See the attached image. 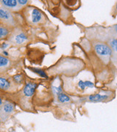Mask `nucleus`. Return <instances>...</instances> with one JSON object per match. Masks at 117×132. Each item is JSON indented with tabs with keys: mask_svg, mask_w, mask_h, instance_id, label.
<instances>
[{
	"mask_svg": "<svg viewBox=\"0 0 117 132\" xmlns=\"http://www.w3.org/2000/svg\"><path fill=\"white\" fill-rule=\"evenodd\" d=\"M25 20L30 24L37 25L43 23L45 20L44 14L36 7H28L24 12Z\"/></svg>",
	"mask_w": 117,
	"mask_h": 132,
	"instance_id": "nucleus-1",
	"label": "nucleus"
},
{
	"mask_svg": "<svg viewBox=\"0 0 117 132\" xmlns=\"http://www.w3.org/2000/svg\"><path fill=\"white\" fill-rule=\"evenodd\" d=\"M9 41L15 45H22L28 41L27 34L20 29H16L12 33Z\"/></svg>",
	"mask_w": 117,
	"mask_h": 132,
	"instance_id": "nucleus-2",
	"label": "nucleus"
},
{
	"mask_svg": "<svg viewBox=\"0 0 117 132\" xmlns=\"http://www.w3.org/2000/svg\"><path fill=\"white\" fill-rule=\"evenodd\" d=\"M94 51L101 57H110L112 56V50L110 46L104 43H96L94 45Z\"/></svg>",
	"mask_w": 117,
	"mask_h": 132,
	"instance_id": "nucleus-3",
	"label": "nucleus"
},
{
	"mask_svg": "<svg viewBox=\"0 0 117 132\" xmlns=\"http://www.w3.org/2000/svg\"><path fill=\"white\" fill-rule=\"evenodd\" d=\"M0 22L8 27L14 26L16 23L12 12L4 7L0 8Z\"/></svg>",
	"mask_w": 117,
	"mask_h": 132,
	"instance_id": "nucleus-4",
	"label": "nucleus"
},
{
	"mask_svg": "<svg viewBox=\"0 0 117 132\" xmlns=\"http://www.w3.org/2000/svg\"><path fill=\"white\" fill-rule=\"evenodd\" d=\"M15 106L10 101H5L3 103V104L2 105V108L0 109V116L2 118H7L8 116L10 115L11 113H12L14 111Z\"/></svg>",
	"mask_w": 117,
	"mask_h": 132,
	"instance_id": "nucleus-5",
	"label": "nucleus"
},
{
	"mask_svg": "<svg viewBox=\"0 0 117 132\" xmlns=\"http://www.w3.org/2000/svg\"><path fill=\"white\" fill-rule=\"evenodd\" d=\"M0 3L2 7L11 12H18L22 9L17 3V0H0Z\"/></svg>",
	"mask_w": 117,
	"mask_h": 132,
	"instance_id": "nucleus-6",
	"label": "nucleus"
},
{
	"mask_svg": "<svg viewBox=\"0 0 117 132\" xmlns=\"http://www.w3.org/2000/svg\"><path fill=\"white\" fill-rule=\"evenodd\" d=\"M37 88V83L35 82H27L24 85L22 90V93L25 97H32Z\"/></svg>",
	"mask_w": 117,
	"mask_h": 132,
	"instance_id": "nucleus-7",
	"label": "nucleus"
},
{
	"mask_svg": "<svg viewBox=\"0 0 117 132\" xmlns=\"http://www.w3.org/2000/svg\"><path fill=\"white\" fill-rule=\"evenodd\" d=\"M11 65V60L8 57L0 55V71H4L7 70Z\"/></svg>",
	"mask_w": 117,
	"mask_h": 132,
	"instance_id": "nucleus-8",
	"label": "nucleus"
},
{
	"mask_svg": "<svg viewBox=\"0 0 117 132\" xmlns=\"http://www.w3.org/2000/svg\"><path fill=\"white\" fill-rule=\"evenodd\" d=\"M108 98H109V96L108 95L97 93V94H94V95H90L88 97V99L91 102H101V101H106L107 99H108Z\"/></svg>",
	"mask_w": 117,
	"mask_h": 132,
	"instance_id": "nucleus-9",
	"label": "nucleus"
},
{
	"mask_svg": "<svg viewBox=\"0 0 117 132\" xmlns=\"http://www.w3.org/2000/svg\"><path fill=\"white\" fill-rule=\"evenodd\" d=\"M12 82L7 78L0 76V89L2 90H8L11 88Z\"/></svg>",
	"mask_w": 117,
	"mask_h": 132,
	"instance_id": "nucleus-10",
	"label": "nucleus"
},
{
	"mask_svg": "<svg viewBox=\"0 0 117 132\" xmlns=\"http://www.w3.org/2000/svg\"><path fill=\"white\" fill-rule=\"evenodd\" d=\"M10 27L5 25L0 22V40L4 39L10 34Z\"/></svg>",
	"mask_w": 117,
	"mask_h": 132,
	"instance_id": "nucleus-11",
	"label": "nucleus"
},
{
	"mask_svg": "<svg viewBox=\"0 0 117 132\" xmlns=\"http://www.w3.org/2000/svg\"><path fill=\"white\" fill-rule=\"evenodd\" d=\"M64 3L71 10H77L80 5V0H63Z\"/></svg>",
	"mask_w": 117,
	"mask_h": 132,
	"instance_id": "nucleus-12",
	"label": "nucleus"
},
{
	"mask_svg": "<svg viewBox=\"0 0 117 132\" xmlns=\"http://www.w3.org/2000/svg\"><path fill=\"white\" fill-rule=\"evenodd\" d=\"M30 70L33 72L34 73L37 74L39 76H40L41 78H45V79H47L48 78V76H47V73H45V71L43 70L41 68H30Z\"/></svg>",
	"mask_w": 117,
	"mask_h": 132,
	"instance_id": "nucleus-13",
	"label": "nucleus"
},
{
	"mask_svg": "<svg viewBox=\"0 0 117 132\" xmlns=\"http://www.w3.org/2000/svg\"><path fill=\"white\" fill-rule=\"evenodd\" d=\"M57 101L61 103H68L70 101V98L69 96L66 95L63 92L60 93L59 94L57 95Z\"/></svg>",
	"mask_w": 117,
	"mask_h": 132,
	"instance_id": "nucleus-14",
	"label": "nucleus"
},
{
	"mask_svg": "<svg viewBox=\"0 0 117 132\" xmlns=\"http://www.w3.org/2000/svg\"><path fill=\"white\" fill-rule=\"evenodd\" d=\"M108 45L112 50V54L117 56V38H111L108 41Z\"/></svg>",
	"mask_w": 117,
	"mask_h": 132,
	"instance_id": "nucleus-15",
	"label": "nucleus"
},
{
	"mask_svg": "<svg viewBox=\"0 0 117 132\" xmlns=\"http://www.w3.org/2000/svg\"><path fill=\"white\" fill-rule=\"evenodd\" d=\"M12 80L14 83L16 84H18V85H20L22 84L24 81V77L22 74H17L15 76H13L12 78Z\"/></svg>",
	"mask_w": 117,
	"mask_h": 132,
	"instance_id": "nucleus-16",
	"label": "nucleus"
},
{
	"mask_svg": "<svg viewBox=\"0 0 117 132\" xmlns=\"http://www.w3.org/2000/svg\"><path fill=\"white\" fill-rule=\"evenodd\" d=\"M53 91L54 94L56 95V96H57V94H59L60 93L63 92L61 85H60V86H53Z\"/></svg>",
	"mask_w": 117,
	"mask_h": 132,
	"instance_id": "nucleus-17",
	"label": "nucleus"
},
{
	"mask_svg": "<svg viewBox=\"0 0 117 132\" xmlns=\"http://www.w3.org/2000/svg\"><path fill=\"white\" fill-rule=\"evenodd\" d=\"M17 3L20 5V7L21 8H22L24 7H26L27 4L30 2V0H17Z\"/></svg>",
	"mask_w": 117,
	"mask_h": 132,
	"instance_id": "nucleus-18",
	"label": "nucleus"
},
{
	"mask_svg": "<svg viewBox=\"0 0 117 132\" xmlns=\"http://www.w3.org/2000/svg\"><path fill=\"white\" fill-rule=\"evenodd\" d=\"M78 87L80 88V89L82 90H84L86 89V86H85V83H84L83 80H80L79 81H78Z\"/></svg>",
	"mask_w": 117,
	"mask_h": 132,
	"instance_id": "nucleus-19",
	"label": "nucleus"
},
{
	"mask_svg": "<svg viewBox=\"0 0 117 132\" xmlns=\"http://www.w3.org/2000/svg\"><path fill=\"white\" fill-rule=\"evenodd\" d=\"M84 83H85V86L86 88H94V82H91L90 80H85Z\"/></svg>",
	"mask_w": 117,
	"mask_h": 132,
	"instance_id": "nucleus-20",
	"label": "nucleus"
},
{
	"mask_svg": "<svg viewBox=\"0 0 117 132\" xmlns=\"http://www.w3.org/2000/svg\"><path fill=\"white\" fill-rule=\"evenodd\" d=\"M110 30L111 32L113 33L114 35L117 36V24H114V25L111 27L110 28Z\"/></svg>",
	"mask_w": 117,
	"mask_h": 132,
	"instance_id": "nucleus-21",
	"label": "nucleus"
},
{
	"mask_svg": "<svg viewBox=\"0 0 117 132\" xmlns=\"http://www.w3.org/2000/svg\"><path fill=\"white\" fill-rule=\"evenodd\" d=\"M111 14H112V16H116L117 15V1L115 3V4H114V7H113Z\"/></svg>",
	"mask_w": 117,
	"mask_h": 132,
	"instance_id": "nucleus-22",
	"label": "nucleus"
},
{
	"mask_svg": "<svg viewBox=\"0 0 117 132\" xmlns=\"http://www.w3.org/2000/svg\"><path fill=\"white\" fill-rule=\"evenodd\" d=\"M10 46V45H9V43H3L1 44V45H0V47H1V49L4 50H5V49H7L8 47Z\"/></svg>",
	"mask_w": 117,
	"mask_h": 132,
	"instance_id": "nucleus-23",
	"label": "nucleus"
},
{
	"mask_svg": "<svg viewBox=\"0 0 117 132\" xmlns=\"http://www.w3.org/2000/svg\"><path fill=\"white\" fill-rule=\"evenodd\" d=\"M2 55H3L4 56L8 57L9 56V53H8L7 51H6V50H3V51H2Z\"/></svg>",
	"mask_w": 117,
	"mask_h": 132,
	"instance_id": "nucleus-24",
	"label": "nucleus"
},
{
	"mask_svg": "<svg viewBox=\"0 0 117 132\" xmlns=\"http://www.w3.org/2000/svg\"><path fill=\"white\" fill-rule=\"evenodd\" d=\"M3 104V101H2V98L0 97V106H2Z\"/></svg>",
	"mask_w": 117,
	"mask_h": 132,
	"instance_id": "nucleus-25",
	"label": "nucleus"
},
{
	"mask_svg": "<svg viewBox=\"0 0 117 132\" xmlns=\"http://www.w3.org/2000/svg\"><path fill=\"white\" fill-rule=\"evenodd\" d=\"M0 121H1V119H0Z\"/></svg>",
	"mask_w": 117,
	"mask_h": 132,
	"instance_id": "nucleus-26",
	"label": "nucleus"
},
{
	"mask_svg": "<svg viewBox=\"0 0 117 132\" xmlns=\"http://www.w3.org/2000/svg\"><path fill=\"white\" fill-rule=\"evenodd\" d=\"M116 86H117V84H116Z\"/></svg>",
	"mask_w": 117,
	"mask_h": 132,
	"instance_id": "nucleus-27",
	"label": "nucleus"
}]
</instances>
